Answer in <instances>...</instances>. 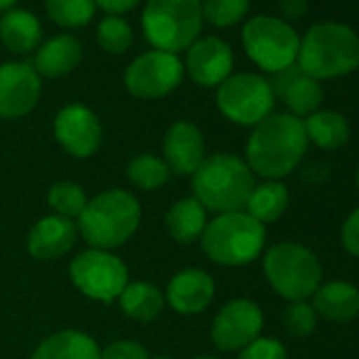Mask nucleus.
I'll use <instances>...</instances> for the list:
<instances>
[{"label":"nucleus","instance_id":"21","mask_svg":"<svg viewBox=\"0 0 359 359\" xmlns=\"http://www.w3.org/2000/svg\"><path fill=\"white\" fill-rule=\"evenodd\" d=\"M317 317L332 323H348L359 315V287L348 281H330L313 294Z\"/></svg>","mask_w":359,"mask_h":359},{"label":"nucleus","instance_id":"5","mask_svg":"<svg viewBox=\"0 0 359 359\" xmlns=\"http://www.w3.org/2000/svg\"><path fill=\"white\" fill-rule=\"evenodd\" d=\"M201 0H148L142 11V32L148 45L177 55L201 34Z\"/></svg>","mask_w":359,"mask_h":359},{"label":"nucleus","instance_id":"15","mask_svg":"<svg viewBox=\"0 0 359 359\" xmlns=\"http://www.w3.org/2000/svg\"><path fill=\"white\" fill-rule=\"evenodd\" d=\"M184 72L201 87H220L233 72V49L218 36L197 39L187 49Z\"/></svg>","mask_w":359,"mask_h":359},{"label":"nucleus","instance_id":"10","mask_svg":"<svg viewBox=\"0 0 359 359\" xmlns=\"http://www.w3.org/2000/svg\"><path fill=\"white\" fill-rule=\"evenodd\" d=\"M184 81V62L167 51H146L125 70V87L133 97L161 100Z\"/></svg>","mask_w":359,"mask_h":359},{"label":"nucleus","instance_id":"19","mask_svg":"<svg viewBox=\"0 0 359 359\" xmlns=\"http://www.w3.org/2000/svg\"><path fill=\"white\" fill-rule=\"evenodd\" d=\"M79 237V226L62 216H47L34 224L28 237V250L39 260H53L72 250Z\"/></svg>","mask_w":359,"mask_h":359},{"label":"nucleus","instance_id":"13","mask_svg":"<svg viewBox=\"0 0 359 359\" xmlns=\"http://www.w3.org/2000/svg\"><path fill=\"white\" fill-rule=\"evenodd\" d=\"M41 76L28 62L0 66V118H20L30 114L41 100Z\"/></svg>","mask_w":359,"mask_h":359},{"label":"nucleus","instance_id":"29","mask_svg":"<svg viewBox=\"0 0 359 359\" xmlns=\"http://www.w3.org/2000/svg\"><path fill=\"white\" fill-rule=\"evenodd\" d=\"M127 175L133 187L142 191H156L167 184L171 171L163 158H156L154 154H142L129 163Z\"/></svg>","mask_w":359,"mask_h":359},{"label":"nucleus","instance_id":"18","mask_svg":"<svg viewBox=\"0 0 359 359\" xmlns=\"http://www.w3.org/2000/svg\"><path fill=\"white\" fill-rule=\"evenodd\" d=\"M216 294L214 279L201 269L180 271L167 285V302L182 315H197L210 306Z\"/></svg>","mask_w":359,"mask_h":359},{"label":"nucleus","instance_id":"1","mask_svg":"<svg viewBox=\"0 0 359 359\" xmlns=\"http://www.w3.org/2000/svg\"><path fill=\"white\" fill-rule=\"evenodd\" d=\"M306 146L309 137L298 116L269 114L254 127L248 140V167L269 180L285 177L298 167Z\"/></svg>","mask_w":359,"mask_h":359},{"label":"nucleus","instance_id":"9","mask_svg":"<svg viewBox=\"0 0 359 359\" xmlns=\"http://www.w3.org/2000/svg\"><path fill=\"white\" fill-rule=\"evenodd\" d=\"M216 104L229 121L245 127H256L273 112L275 95L264 76L239 72L231 74L218 87Z\"/></svg>","mask_w":359,"mask_h":359},{"label":"nucleus","instance_id":"37","mask_svg":"<svg viewBox=\"0 0 359 359\" xmlns=\"http://www.w3.org/2000/svg\"><path fill=\"white\" fill-rule=\"evenodd\" d=\"M142 0H95L97 9L106 11L108 15H125L129 11H133Z\"/></svg>","mask_w":359,"mask_h":359},{"label":"nucleus","instance_id":"6","mask_svg":"<svg viewBox=\"0 0 359 359\" xmlns=\"http://www.w3.org/2000/svg\"><path fill=\"white\" fill-rule=\"evenodd\" d=\"M266 229L254 220L248 212H229L218 214L208 222L201 245L210 260L224 266H243L254 262L264 248Z\"/></svg>","mask_w":359,"mask_h":359},{"label":"nucleus","instance_id":"27","mask_svg":"<svg viewBox=\"0 0 359 359\" xmlns=\"http://www.w3.org/2000/svg\"><path fill=\"white\" fill-rule=\"evenodd\" d=\"M118 302H121V309L127 317L146 323V321H152L161 313L165 298L156 285L146 283V281H137V283L125 285L123 294L118 296Z\"/></svg>","mask_w":359,"mask_h":359},{"label":"nucleus","instance_id":"17","mask_svg":"<svg viewBox=\"0 0 359 359\" xmlns=\"http://www.w3.org/2000/svg\"><path fill=\"white\" fill-rule=\"evenodd\" d=\"M269 85L273 89V95L283 100L285 106L290 108V112L298 118L311 116L321 106L323 89H321L319 81L302 74L298 64H292L290 68L275 72L273 79L269 81Z\"/></svg>","mask_w":359,"mask_h":359},{"label":"nucleus","instance_id":"8","mask_svg":"<svg viewBox=\"0 0 359 359\" xmlns=\"http://www.w3.org/2000/svg\"><path fill=\"white\" fill-rule=\"evenodd\" d=\"M241 39L248 57L258 68L271 74L296 64L300 39L290 24L277 18H269V15L252 18L245 24Z\"/></svg>","mask_w":359,"mask_h":359},{"label":"nucleus","instance_id":"40","mask_svg":"<svg viewBox=\"0 0 359 359\" xmlns=\"http://www.w3.org/2000/svg\"><path fill=\"white\" fill-rule=\"evenodd\" d=\"M193 359H220V357H214V355H197Z\"/></svg>","mask_w":359,"mask_h":359},{"label":"nucleus","instance_id":"26","mask_svg":"<svg viewBox=\"0 0 359 359\" xmlns=\"http://www.w3.org/2000/svg\"><path fill=\"white\" fill-rule=\"evenodd\" d=\"M287 205H290L287 187L283 182H277V180H269V182L260 187H254L245 203V212L260 224H266L279 220L285 214Z\"/></svg>","mask_w":359,"mask_h":359},{"label":"nucleus","instance_id":"20","mask_svg":"<svg viewBox=\"0 0 359 359\" xmlns=\"http://www.w3.org/2000/svg\"><path fill=\"white\" fill-rule=\"evenodd\" d=\"M83 60V45L72 34H57L45 41L32 60V68L39 76L45 79H62L70 74Z\"/></svg>","mask_w":359,"mask_h":359},{"label":"nucleus","instance_id":"4","mask_svg":"<svg viewBox=\"0 0 359 359\" xmlns=\"http://www.w3.org/2000/svg\"><path fill=\"white\" fill-rule=\"evenodd\" d=\"M140 218L142 210L137 199L127 191L114 189L87 201L76 226L93 250L108 252L133 237Z\"/></svg>","mask_w":359,"mask_h":359},{"label":"nucleus","instance_id":"39","mask_svg":"<svg viewBox=\"0 0 359 359\" xmlns=\"http://www.w3.org/2000/svg\"><path fill=\"white\" fill-rule=\"evenodd\" d=\"M20 0H0V11H9V9H15V5Z\"/></svg>","mask_w":359,"mask_h":359},{"label":"nucleus","instance_id":"2","mask_svg":"<svg viewBox=\"0 0 359 359\" xmlns=\"http://www.w3.org/2000/svg\"><path fill=\"white\" fill-rule=\"evenodd\" d=\"M254 187V171L243 158L229 152L205 156L201 167L193 173L195 199L205 212H243Z\"/></svg>","mask_w":359,"mask_h":359},{"label":"nucleus","instance_id":"12","mask_svg":"<svg viewBox=\"0 0 359 359\" xmlns=\"http://www.w3.org/2000/svg\"><path fill=\"white\" fill-rule=\"evenodd\" d=\"M262 311L254 300L237 298L226 302L212 323V340L220 351H241L260 338Z\"/></svg>","mask_w":359,"mask_h":359},{"label":"nucleus","instance_id":"7","mask_svg":"<svg viewBox=\"0 0 359 359\" xmlns=\"http://www.w3.org/2000/svg\"><path fill=\"white\" fill-rule=\"evenodd\" d=\"M264 275L271 287L290 302L306 300L321 285L323 269L306 245L283 241L264 254Z\"/></svg>","mask_w":359,"mask_h":359},{"label":"nucleus","instance_id":"31","mask_svg":"<svg viewBox=\"0 0 359 359\" xmlns=\"http://www.w3.org/2000/svg\"><path fill=\"white\" fill-rule=\"evenodd\" d=\"M49 205L62 218H79L87 208L85 191L74 182H57L49 191Z\"/></svg>","mask_w":359,"mask_h":359},{"label":"nucleus","instance_id":"32","mask_svg":"<svg viewBox=\"0 0 359 359\" xmlns=\"http://www.w3.org/2000/svg\"><path fill=\"white\" fill-rule=\"evenodd\" d=\"M250 9V0H201L203 22L216 28H231L239 24Z\"/></svg>","mask_w":359,"mask_h":359},{"label":"nucleus","instance_id":"41","mask_svg":"<svg viewBox=\"0 0 359 359\" xmlns=\"http://www.w3.org/2000/svg\"><path fill=\"white\" fill-rule=\"evenodd\" d=\"M355 184H357V191H359V167H357V173H355Z\"/></svg>","mask_w":359,"mask_h":359},{"label":"nucleus","instance_id":"11","mask_svg":"<svg viewBox=\"0 0 359 359\" xmlns=\"http://www.w3.org/2000/svg\"><path fill=\"white\" fill-rule=\"evenodd\" d=\"M70 277L85 296L102 302L116 300L129 283L127 266L121 258L104 250L79 254L70 264Z\"/></svg>","mask_w":359,"mask_h":359},{"label":"nucleus","instance_id":"30","mask_svg":"<svg viewBox=\"0 0 359 359\" xmlns=\"http://www.w3.org/2000/svg\"><path fill=\"white\" fill-rule=\"evenodd\" d=\"M95 39L102 51L110 55H121L125 53L131 43H133V30L127 20L121 15H106L95 30Z\"/></svg>","mask_w":359,"mask_h":359},{"label":"nucleus","instance_id":"42","mask_svg":"<svg viewBox=\"0 0 359 359\" xmlns=\"http://www.w3.org/2000/svg\"><path fill=\"white\" fill-rule=\"evenodd\" d=\"M152 359H169L167 355H156V357H152Z\"/></svg>","mask_w":359,"mask_h":359},{"label":"nucleus","instance_id":"16","mask_svg":"<svg viewBox=\"0 0 359 359\" xmlns=\"http://www.w3.org/2000/svg\"><path fill=\"white\" fill-rule=\"evenodd\" d=\"M163 154L169 171L193 175L205 161V142L201 129L191 121L173 123L163 140Z\"/></svg>","mask_w":359,"mask_h":359},{"label":"nucleus","instance_id":"35","mask_svg":"<svg viewBox=\"0 0 359 359\" xmlns=\"http://www.w3.org/2000/svg\"><path fill=\"white\" fill-rule=\"evenodd\" d=\"M100 359H150V355L135 340H116L102 351Z\"/></svg>","mask_w":359,"mask_h":359},{"label":"nucleus","instance_id":"36","mask_svg":"<svg viewBox=\"0 0 359 359\" xmlns=\"http://www.w3.org/2000/svg\"><path fill=\"white\" fill-rule=\"evenodd\" d=\"M340 243L346 254L359 258V210L346 216L342 229H340Z\"/></svg>","mask_w":359,"mask_h":359},{"label":"nucleus","instance_id":"38","mask_svg":"<svg viewBox=\"0 0 359 359\" xmlns=\"http://www.w3.org/2000/svg\"><path fill=\"white\" fill-rule=\"evenodd\" d=\"M279 9H281L283 18H287V20H300V18L306 15L309 3H306V0H279Z\"/></svg>","mask_w":359,"mask_h":359},{"label":"nucleus","instance_id":"14","mask_svg":"<svg viewBox=\"0 0 359 359\" xmlns=\"http://www.w3.org/2000/svg\"><path fill=\"white\" fill-rule=\"evenodd\" d=\"M53 131L64 150L79 158L95 154L102 144V123L95 112L83 104L64 106L55 116Z\"/></svg>","mask_w":359,"mask_h":359},{"label":"nucleus","instance_id":"24","mask_svg":"<svg viewBox=\"0 0 359 359\" xmlns=\"http://www.w3.org/2000/svg\"><path fill=\"white\" fill-rule=\"evenodd\" d=\"M165 222H167L169 235L177 243H193L201 239L208 226V212L195 197H187V199H180L167 212Z\"/></svg>","mask_w":359,"mask_h":359},{"label":"nucleus","instance_id":"3","mask_svg":"<svg viewBox=\"0 0 359 359\" xmlns=\"http://www.w3.org/2000/svg\"><path fill=\"white\" fill-rule=\"evenodd\" d=\"M296 62L315 81L344 76L359 68V36L344 24H315L300 41Z\"/></svg>","mask_w":359,"mask_h":359},{"label":"nucleus","instance_id":"23","mask_svg":"<svg viewBox=\"0 0 359 359\" xmlns=\"http://www.w3.org/2000/svg\"><path fill=\"white\" fill-rule=\"evenodd\" d=\"M100 357L102 351L97 342L79 330H64L45 338L32 355V359H100Z\"/></svg>","mask_w":359,"mask_h":359},{"label":"nucleus","instance_id":"22","mask_svg":"<svg viewBox=\"0 0 359 359\" xmlns=\"http://www.w3.org/2000/svg\"><path fill=\"white\" fill-rule=\"evenodd\" d=\"M0 39L3 45L18 55L32 53L41 47L43 28L39 18L28 9H9L0 18Z\"/></svg>","mask_w":359,"mask_h":359},{"label":"nucleus","instance_id":"28","mask_svg":"<svg viewBox=\"0 0 359 359\" xmlns=\"http://www.w3.org/2000/svg\"><path fill=\"white\" fill-rule=\"evenodd\" d=\"M45 11L60 28H83L93 20L97 5L95 0H47Z\"/></svg>","mask_w":359,"mask_h":359},{"label":"nucleus","instance_id":"33","mask_svg":"<svg viewBox=\"0 0 359 359\" xmlns=\"http://www.w3.org/2000/svg\"><path fill=\"white\" fill-rule=\"evenodd\" d=\"M283 323L292 336L306 338L317 327V313H315L313 304H309L306 300H296V302H290V306L285 309Z\"/></svg>","mask_w":359,"mask_h":359},{"label":"nucleus","instance_id":"25","mask_svg":"<svg viewBox=\"0 0 359 359\" xmlns=\"http://www.w3.org/2000/svg\"><path fill=\"white\" fill-rule=\"evenodd\" d=\"M304 131L309 142L319 146L321 150H336L348 142L351 127L348 121L334 110H317L311 116H306Z\"/></svg>","mask_w":359,"mask_h":359},{"label":"nucleus","instance_id":"34","mask_svg":"<svg viewBox=\"0 0 359 359\" xmlns=\"http://www.w3.org/2000/svg\"><path fill=\"white\" fill-rule=\"evenodd\" d=\"M239 359H287V351L275 338H256L252 344L241 348Z\"/></svg>","mask_w":359,"mask_h":359}]
</instances>
